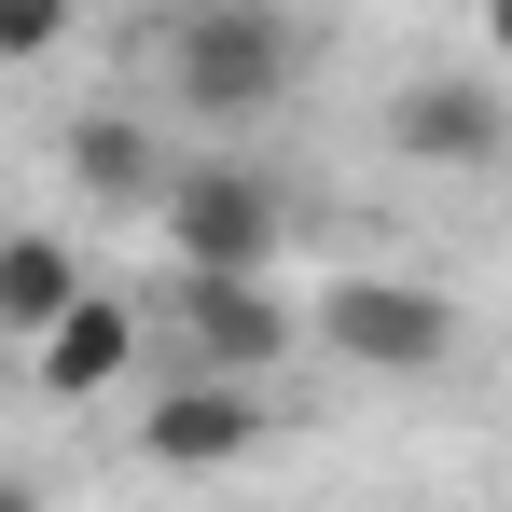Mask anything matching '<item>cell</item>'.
<instances>
[{"instance_id":"1","label":"cell","mask_w":512,"mask_h":512,"mask_svg":"<svg viewBox=\"0 0 512 512\" xmlns=\"http://www.w3.org/2000/svg\"><path fill=\"white\" fill-rule=\"evenodd\" d=\"M305 84V14L291 0H180L167 14V97L194 125H263Z\"/></svg>"},{"instance_id":"2","label":"cell","mask_w":512,"mask_h":512,"mask_svg":"<svg viewBox=\"0 0 512 512\" xmlns=\"http://www.w3.org/2000/svg\"><path fill=\"white\" fill-rule=\"evenodd\" d=\"M319 346L360 360V374H443L457 360V305L416 291V277H374V263H346L333 291H319Z\"/></svg>"},{"instance_id":"3","label":"cell","mask_w":512,"mask_h":512,"mask_svg":"<svg viewBox=\"0 0 512 512\" xmlns=\"http://www.w3.org/2000/svg\"><path fill=\"white\" fill-rule=\"evenodd\" d=\"M167 250L180 263H236V277H277V250H291V194L263 167H167Z\"/></svg>"},{"instance_id":"4","label":"cell","mask_w":512,"mask_h":512,"mask_svg":"<svg viewBox=\"0 0 512 512\" xmlns=\"http://www.w3.org/2000/svg\"><path fill=\"white\" fill-rule=\"evenodd\" d=\"M291 333H305V319H291L263 277H236V263H180V360H194V374H250V388H263V374L291 360Z\"/></svg>"},{"instance_id":"5","label":"cell","mask_w":512,"mask_h":512,"mask_svg":"<svg viewBox=\"0 0 512 512\" xmlns=\"http://www.w3.org/2000/svg\"><path fill=\"white\" fill-rule=\"evenodd\" d=\"M388 139L416 167H499L512 153V97H499V70H416L388 97Z\"/></svg>"},{"instance_id":"6","label":"cell","mask_w":512,"mask_h":512,"mask_svg":"<svg viewBox=\"0 0 512 512\" xmlns=\"http://www.w3.org/2000/svg\"><path fill=\"white\" fill-rule=\"evenodd\" d=\"M139 457H153V471H236V457H263L250 374H180L167 402L139 416Z\"/></svg>"},{"instance_id":"7","label":"cell","mask_w":512,"mask_h":512,"mask_svg":"<svg viewBox=\"0 0 512 512\" xmlns=\"http://www.w3.org/2000/svg\"><path fill=\"white\" fill-rule=\"evenodd\" d=\"M28 360H42L56 402H97V388H125V360H139V305H125V291H70V305L28 333Z\"/></svg>"},{"instance_id":"8","label":"cell","mask_w":512,"mask_h":512,"mask_svg":"<svg viewBox=\"0 0 512 512\" xmlns=\"http://www.w3.org/2000/svg\"><path fill=\"white\" fill-rule=\"evenodd\" d=\"M70 180H84L97 208H153V194H167V139H153L139 111H84V125H70Z\"/></svg>"},{"instance_id":"9","label":"cell","mask_w":512,"mask_h":512,"mask_svg":"<svg viewBox=\"0 0 512 512\" xmlns=\"http://www.w3.org/2000/svg\"><path fill=\"white\" fill-rule=\"evenodd\" d=\"M84 291V263H70V236H0V333L28 346L56 305Z\"/></svg>"},{"instance_id":"10","label":"cell","mask_w":512,"mask_h":512,"mask_svg":"<svg viewBox=\"0 0 512 512\" xmlns=\"http://www.w3.org/2000/svg\"><path fill=\"white\" fill-rule=\"evenodd\" d=\"M70 28H84V0H0V70H42Z\"/></svg>"},{"instance_id":"11","label":"cell","mask_w":512,"mask_h":512,"mask_svg":"<svg viewBox=\"0 0 512 512\" xmlns=\"http://www.w3.org/2000/svg\"><path fill=\"white\" fill-rule=\"evenodd\" d=\"M485 56H499V70H512V0H485Z\"/></svg>"},{"instance_id":"12","label":"cell","mask_w":512,"mask_h":512,"mask_svg":"<svg viewBox=\"0 0 512 512\" xmlns=\"http://www.w3.org/2000/svg\"><path fill=\"white\" fill-rule=\"evenodd\" d=\"M14 499H28V485H14V471H0V512H14Z\"/></svg>"}]
</instances>
